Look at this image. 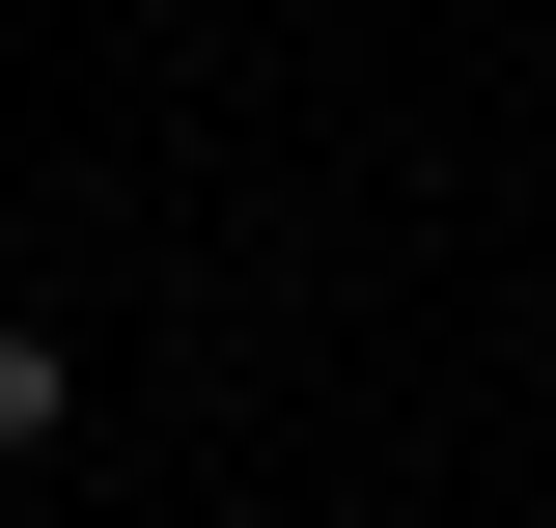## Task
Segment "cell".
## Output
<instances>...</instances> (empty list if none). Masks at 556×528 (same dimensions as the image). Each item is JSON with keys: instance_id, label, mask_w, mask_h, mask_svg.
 I'll return each mask as SVG.
<instances>
[{"instance_id": "cell-1", "label": "cell", "mask_w": 556, "mask_h": 528, "mask_svg": "<svg viewBox=\"0 0 556 528\" xmlns=\"http://www.w3.org/2000/svg\"><path fill=\"white\" fill-rule=\"evenodd\" d=\"M56 417H84V362H56L28 306H0V473H56Z\"/></svg>"}]
</instances>
